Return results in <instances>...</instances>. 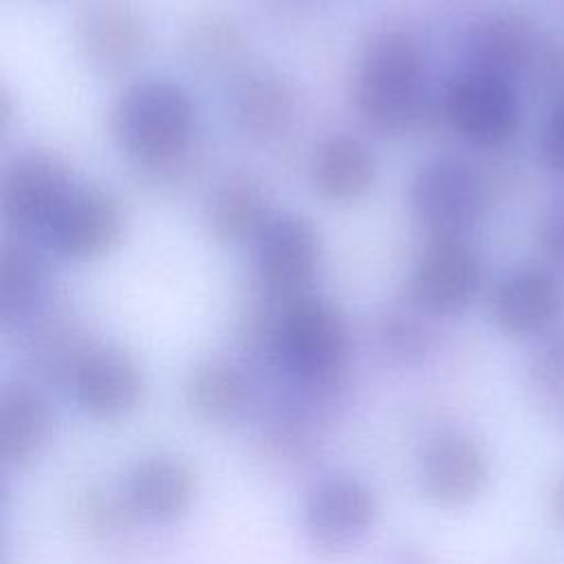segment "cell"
I'll list each match as a JSON object with an SVG mask.
<instances>
[{"mask_svg":"<svg viewBox=\"0 0 564 564\" xmlns=\"http://www.w3.org/2000/svg\"><path fill=\"white\" fill-rule=\"evenodd\" d=\"M194 115L189 93L167 79L130 84L108 112L115 145L148 176L189 156Z\"/></svg>","mask_w":564,"mask_h":564,"instance_id":"1","label":"cell"},{"mask_svg":"<svg viewBox=\"0 0 564 564\" xmlns=\"http://www.w3.org/2000/svg\"><path fill=\"white\" fill-rule=\"evenodd\" d=\"M355 106L366 123L401 132L423 115V57L403 29L377 33L364 48L355 75Z\"/></svg>","mask_w":564,"mask_h":564,"instance_id":"2","label":"cell"},{"mask_svg":"<svg viewBox=\"0 0 564 564\" xmlns=\"http://www.w3.org/2000/svg\"><path fill=\"white\" fill-rule=\"evenodd\" d=\"M271 350L304 386H328L348 361L346 319L337 306L313 293L289 297L275 313Z\"/></svg>","mask_w":564,"mask_h":564,"instance_id":"3","label":"cell"},{"mask_svg":"<svg viewBox=\"0 0 564 564\" xmlns=\"http://www.w3.org/2000/svg\"><path fill=\"white\" fill-rule=\"evenodd\" d=\"M485 209L487 183L458 156L430 159L410 183V212L430 238H465Z\"/></svg>","mask_w":564,"mask_h":564,"instance_id":"4","label":"cell"},{"mask_svg":"<svg viewBox=\"0 0 564 564\" xmlns=\"http://www.w3.org/2000/svg\"><path fill=\"white\" fill-rule=\"evenodd\" d=\"M447 126L469 145L500 150L520 130V101L513 82L465 68L456 73L441 97Z\"/></svg>","mask_w":564,"mask_h":564,"instance_id":"5","label":"cell"},{"mask_svg":"<svg viewBox=\"0 0 564 564\" xmlns=\"http://www.w3.org/2000/svg\"><path fill=\"white\" fill-rule=\"evenodd\" d=\"M377 511V498L364 480L355 476L324 478L304 500L306 540L322 557L346 555L372 531Z\"/></svg>","mask_w":564,"mask_h":564,"instance_id":"6","label":"cell"},{"mask_svg":"<svg viewBox=\"0 0 564 564\" xmlns=\"http://www.w3.org/2000/svg\"><path fill=\"white\" fill-rule=\"evenodd\" d=\"M73 187L70 172L59 156L35 148L24 150L4 165L0 181L2 216L20 238L42 236Z\"/></svg>","mask_w":564,"mask_h":564,"instance_id":"7","label":"cell"},{"mask_svg":"<svg viewBox=\"0 0 564 564\" xmlns=\"http://www.w3.org/2000/svg\"><path fill=\"white\" fill-rule=\"evenodd\" d=\"M73 40L95 73L115 77L143 57L148 29L132 0H79L73 13Z\"/></svg>","mask_w":564,"mask_h":564,"instance_id":"8","label":"cell"},{"mask_svg":"<svg viewBox=\"0 0 564 564\" xmlns=\"http://www.w3.org/2000/svg\"><path fill=\"white\" fill-rule=\"evenodd\" d=\"M480 284L482 262L465 238H430L414 262L410 295L423 313L452 317L476 300Z\"/></svg>","mask_w":564,"mask_h":564,"instance_id":"9","label":"cell"},{"mask_svg":"<svg viewBox=\"0 0 564 564\" xmlns=\"http://www.w3.org/2000/svg\"><path fill=\"white\" fill-rule=\"evenodd\" d=\"M319 236L315 227L300 214H271L253 238V264L260 286L284 302L300 293L317 273Z\"/></svg>","mask_w":564,"mask_h":564,"instance_id":"10","label":"cell"},{"mask_svg":"<svg viewBox=\"0 0 564 564\" xmlns=\"http://www.w3.org/2000/svg\"><path fill=\"white\" fill-rule=\"evenodd\" d=\"M494 326L511 339H542L564 315V284L542 267H516L500 275L489 293Z\"/></svg>","mask_w":564,"mask_h":564,"instance_id":"11","label":"cell"},{"mask_svg":"<svg viewBox=\"0 0 564 564\" xmlns=\"http://www.w3.org/2000/svg\"><path fill=\"white\" fill-rule=\"evenodd\" d=\"M123 209L117 196L97 185H75L42 238L59 258L88 262L115 249L123 234Z\"/></svg>","mask_w":564,"mask_h":564,"instance_id":"12","label":"cell"},{"mask_svg":"<svg viewBox=\"0 0 564 564\" xmlns=\"http://www.w3.org/2000/svg\"><path fill=\"white\" fill-rule=\"evenodd\" d=\"M491 460L478 438L460 430L432 436L419 458L421 491L443 509H460L482 496Z\"/></svg>","mask_w":564,"mask_h":564,"instance_id":"13","label":"cell"},{"mask_svg":"<svg viewBox=\"0 0 564 564\" xmlns=\"http://www.w3.org/2000/svg\"><path fill=\"white\" fill-rule=\"evenodd\" d=\"M542 37L535 20L518 7H491L476 15L463 40L465 68L513 82L529 75Z\"/></svg>","mask_w":564,"mask_h":564,"instance_id":"14","label":"cell"},{"mask_svg":"<svg viewBox=\"0 0 564 564\" xmlns=\"http://www.w3.org/2000/svg\"><path fill=\"white\" fill-rule=\"evenodd\" d=\"M70 383L79 408L104 421L126 416L143 394V375L137 359L108 344L86 346L70 372Z\"/></svg>","mask_w":564,"mask_h":564,"instance_id":"15","label":"cell"},{"mask_svg":"<svg viewBox=\"0 0 564 564\" xmlns=\"http://www.w3.org/2000/svg\"><path fill=\"white\" fill-rule=\"evenodd\" d=\"M231 117L238 130L251 141H275L297 119V90L275 68H247L231 93Z\"/></svg>","mask_w":564,"mask_h":564,"instance_id":"16","label":"cell"},{"mask_svg":"<svg viewBox=\"0 0 564 564\" xmlns=\"http://www.w3.org/2000/svg\"><path fill=\"white\" fill-rule=\"evenodd\" d=\"M377 178L372 150L352 134L324 139L308 163L313 192L328 203H355L364 198Z\"/></svg>","mask_w":564,"mask_h":564,"instance_id":"17","label":"cell"},{"mask_svg":"<svg viewBox=\"0 0 564 564\" xmlns=\"http://www.w3.org/2000/svg\"><path fill=\"white\" fill-rule=\"evenodd\" d=\"M205 229L218 245H238L256 238L269 214V196L251 172L225 174L205 200Z\"/></svg>","mask_w":564,"mask_h":564,"instance_id":"18","label":"cell"},{"mask_svg":"<svg viewBox=\"0 0 564 564\" xmlns=\"http://www.w3.org/2000/svg\"><path fill=\"white\" fill-rule=\"evenodd\" d=\"M130 507L152 520L172 522L181 518L194 500V474L176 456L150 454L137 460L128 476Z\"/></svg>","mask_w":564,"mask_h":564,"instance_id":"19","label":"cell"},{"mask_svg":"<svg viewBox=\"0 0 564 564\" xmlns=\"http://www.w3.org/2000/svg\"><path fill=\"white\" fill-rule=\"evenodd\" d=\"M53 412L44 394L29 383H9L0 397V454L7 465L24 467L48 445Z\"/></svg>","mask_w":564,"mask_h":564,"instance_id":"20","label":"cell"},{"mask_svg":"<svg viewBox=\"0 0 564 564\" xmlns=\"http://www.w3.org/2000/svg\"><path fill=\"white\" fill-rule=\"evenodd\" d=\"M249 386L245 372L229 359L212 357L198 361L183 381L187 410L205 423H229L247 403Z\"/></svg>","mask_w":564,"mask_h":564,"instance_id":"21","label":"cell"},{"mask_svg":"<svg viewBox=\"0 0 564 564\" xmlns=\"http://www.w3.org/2000/svg\"><path fill=\"white\" fill-rule=\"evenodd\" d=\"M48 286L46 264L22 238L7 240L0 253V313L4 324L24 322L42 304Z\"/></svg>","mask_w":564,"mask_h":564,"instance_id":"22","label":"cell"},{"mask_svg":"<svg viewBox=\"0 0 564 564\" xmlns=\"http://www.w3.org/2000/svg\"><path fill=\"white\" fill-rule=\"evenodd\" d=\"M527 379L538 401L555 412V421L564 423V326H557L533 350Z\"/></svg>","mask_w":564,"mask_h":564,"instance_id":"23","label":"cell"},{"mask_svg":"<svg viewBox=\"0 0 564 564\" xmlns=\"http://www.w3.org/2000/svg\"><path fill=\"white\" fill-rule=\"evenodd\" d=\"M187 46L192 59L212 70L227 68L240 59L245 51V40L240 29L220 13L203 15L189 29Z\"/></svg>","mask_w":564,"mask_h":564,"instance_id":"24","label":"cell"},{"mask_svg":"<svg viewBox=\"0 0 564 564\" xmlns=\"http://www.w3.org/2000/svg\"><path fill=\"white\" fill-rule=\"evenodd\" d=\"M379 341L390 357L412 364L427 352L430 335L416 317L401 311H390L379 319Z\"/></svg>","mask_w":564,"mask_h":564,"instance_id":"25","label":"cell"},{"mask_svg":"<svg viewBox=\"0 0 564 564\" xmlns=\"http://www.w3.org/2000/svg\"><path fill=\"white\" fill-rule=\"evenodd\" d=\"M529 75L535 90L549 101V108L564 104V44L542 40Z\"/></svg>","mask_w":564,"mask_h":564,"instance_id":"26","label":"cell"},{"mask_svg":"<svg viewBox=\"0 0 564 564\" xmlns=\"http://www.w3.org/2000/svg\"><path fill=\"white\" fill-rule=\"evenodd\" d=\"M538 247L549 264L564 273V194L551 200L538 223Z\"/></svg>","mask_w":564,"mask_h":564,"instance_id":"27","label":"cell"},{"mask_svg":"<svg viewBox=\"0 0 564 564\" xmlns=\"http://www.w3.org/2000/svg\"><path fill=\"white\" fill-rule=\"evenodd\" d=\"M542 163L557 176H564V104L551 106L538 132Z\"/></svg>","mask_w":564,"mask_h":564,"instance_id":"28","label":"cell"},{"mask_svg":"<svg viewBox=\"0 0 564 564\" xmlns=\"http://www.w3.org/2000/svg\"><path fill=\"white\" fill-rule=\"evenodd\" d=\"M386 564H434V562L423 549L412 546V544H403V546H399L390 553Z\"/></svg>","mask_w":564,"mask_h":564,"instance_id":"29","label":"cell"},{"mask_svg":"<svg viewBox=\"0 0 564 564\" xmlns=\"http://www.w3.org/2000/svg\"><path fill=\"white\" fill-rule=\"evenodd\" d=\"M549 500H551V511H553L557 524L564 527V474H560L557 480L553 482Z\"/></svg>","mask_w":564,"mask_h":564,"instance_id":"30","label":"cell"}]
</instances>
